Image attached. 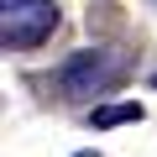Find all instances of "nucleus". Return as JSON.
Segmentation results:
<instances>
[{"label": "nucleus", "mask_w": 157, "mask_h": 157, "mask_svg": "<svg viewBox=\"0 0 157 157\" xmlns=\"http://www.w3.org/2000/svg\"><path fill=\"white\" fill-rule=\"evenodd\" d=\"M126 78H131V58L126 52H115V47H84V52H73V58L58 63L52 84H58L63 100H89V94L121 89Z\"/></svg>", "instance_id": "nucleus-1"}, {"label": "nucleus", "mask_w": 157, "mask_h": 157, "mask_svg": "<svg viewBox=\"0 0 157 157\" xmlns=\"http://www.w3.org/2000/svg\"><path fill=\"white\" fill-rule=\"evenodd\" d=\"M63 26L58 0H0V42L6 52H32Z\"/></svg>", "instance_id": "nucleus-2"}, {"label": "nucleus", "mask_w": 157, "mask_h": 157, "mask_svg": "<svg viewBox=\"0 0 157 157\" xmlns=\"http://www.w3.org/2000/svg\"><path fill=\"white\" fill-rule=\"evenodd\" d=\"M141 115H147V110H141L136 100H121V105H100L89 121H94L100 131H110V126H131V121H141Z\"/></svg>", "instance_id": "nucleus-3"}, {"label": "nucleus", "mask_w": 157, "mask_h": 157, "mask_svg": "<svg viewBox=\"0 0 157 157\" xmlns=\"http://www.w3.org/2000/svg\"><path fill=\"white\" fill-rule=\"evenodd\" d=\"M73 157H100V152H73Z\"/></svg>", "instance_id": "nucleus-4"}]
</instances>
